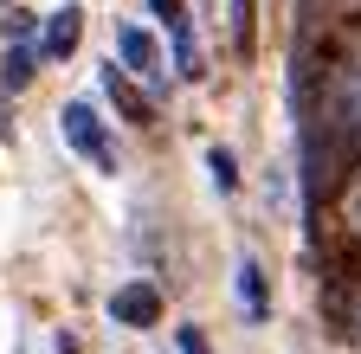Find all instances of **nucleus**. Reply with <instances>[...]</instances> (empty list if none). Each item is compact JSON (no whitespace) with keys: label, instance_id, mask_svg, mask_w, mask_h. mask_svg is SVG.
<instances>
[{"label":"nucleus","instance_id":"f257e3e1","mask_svg":"<svg viewBox=\"0 0 361 354\" xmlns=\"http://www.w3.org/2000/svg\"><path fill=\"white\" fill-rule=\"evenodd\" d=\"M65 142H71L78 155H90L104 174H116V148H110V136H104V116L90 110L84 97H71V103H65Z\"/></svg>","mask_w":361,"mask_h":354},{"label":"nucleus","instance_id":"f03ea898","mask_svg":"<svg viewBox=\"0 0 361 354\" xmlns=\"http://www.w3.org/2000/svg\"><path fill=\"white\" fill-rule=\"evenodd\" d=\"M116 52H123V71H135L142 84H155V91L168 84V65H161V52H155V39H149L142 26H123V32H116Z\"/></svg>","mask_w":361,"mask_h":354},{"label":"nucleus","instance_id":"7ed1b4c3","mask_svg":"<svg viewBox=\"0 0 361 354\" xmlns=\"http://www.w3.org/2000/svg\"><path fill=\"white\" fill-rule=\"evenodd\" d=\"M110 316H116L123 329H155V322H161V290H155V284H123V290L110 296Z\"/></svg>","mask_w":361,"mask_h":354},{"label":"nucleus","instance_id":"20e7f679","mask_svg":"<svg viewBox=\"0 0 361 354\" xmlns=\"http://www.w3.org/2000/svg\"><path fill=\"white\" fill-rule=\"evenodd\" d=\"M78 26H84V13H78V7H59L52 20H45L39 58H71V46H78Z\"/></svg>","mask_w":361,"mask_h":354},{"label":"nucleus","instance_id":"39448f33","mask_svg":"<svg viewBox=\"0 0 361 354\" xmlns=\"http://www.w3.org/2000/svg\"><path fill=\"white\" fill-rule=\"evenodd\" d=\"M104 97H110L129 122H149V97L129 84V71H123V65H104Z\"/></svg>","mask_w":361,"mask_h":354},{"label":"nucleus","instance_id":"423d86ee","mask_svg":"<svg viewBox=\"0 0 361 354\" xmlns=\"http://www.w3.org/2000/svg\"><path fill=\"white\" fill-rule=\"evenodd\" d=\"M233 290H239V303H245V316H252V322L271 316V296H264V271H258V258H239V284H233Z\"/></svg>","mask_w":361,"mask_h":354},{"label":"nucleus","instance_id":"0eeeda50","mask_svg":"<svg viewBox=\"0 0 361 354\" xmlns=\"http://www.w3.org/2000/svg\"><path fill=\"white\" fill-rule=\"evenodd\" d=\"M168 32H174V65H168V77H200V46H194V26H188V20H168Z\"/></svg>","mask_w":361,"mask_h":354},{"label":"nucleus","instance_id":"6e6552de","mask_svg":"<svg viewBox=\"0 0 361 354\" xmlns=\"http://www.w3.org/2000/svg\"><path fill=\"white\" fill-rule=\"evenodd\" d=\"M342 335H348V341L361 348V284H355V290L342 296Z\"/></svg>","mask_w":361,"mask_h":354},{"label":"nucleus","instance_id":"1a4fd4ad","mask_svg":"<svg viewBox=\"0 0 361 354\" xmlns=\"http://www.w3.org/2000/svg\"><path fill=\"white\" fill-rule=\"evenodd\" d=\"M233 46L252 52V0H233Z\"/></svg>","mask_w":361,"mask_h":354},{"label":"nucleus","instance_id":"9d476101","mask_svg":"<svg viewBox=\"0 0 361 354\" xmlns=\"http://www.w3.org/2000/svg\"><path fill=\"white\" fill-rule=\"evenodd\" d=\"M32 58H39V46H20V52H13V71H7V84H26V77H32Z\"/></svg>","mask_w":361,"mask_h":354},{"label":"nucleus","instance_id":"9b49d317","mask_svg":"<svg viewBox=\"0 0 361 354\" xmlns=\"http://www.w3.org/2000/svg\"><path fill=\"white\" fill-rule=\"evenodd\" d=\"M207 161H213V181H219V187H233V181H239V174H233V155H226V148H213Z\"/></svg>","mask_w":361,"mask_h":354},{"label":"nucleus","instance_id":"f8f14e48","mask_svg":"<svg viewBox=\"0 0 361 354\" xmlns=\"http://www.w3.org/2000/svg\"><path fill=\"white\" fill-rule=\"evenodd\" d=\"M180 354H213V348H207V335H200V329H180Z\"/></svg>","mask_w":361,"mask_h":354},{"label":"nucleus","instance_id":"ddd939ff","mask_svg":"<svg viewBox=\"0 0 361 354\" xmlns=\"http://www.w3.org/2000/svg\"><path fill=\"white\" fill-rule=\"evenodd\" d=\"M149 7H155L161 20H180V0H149Z\"/></svg>","mask_w":361,"mask_h":354}]
</instances>
